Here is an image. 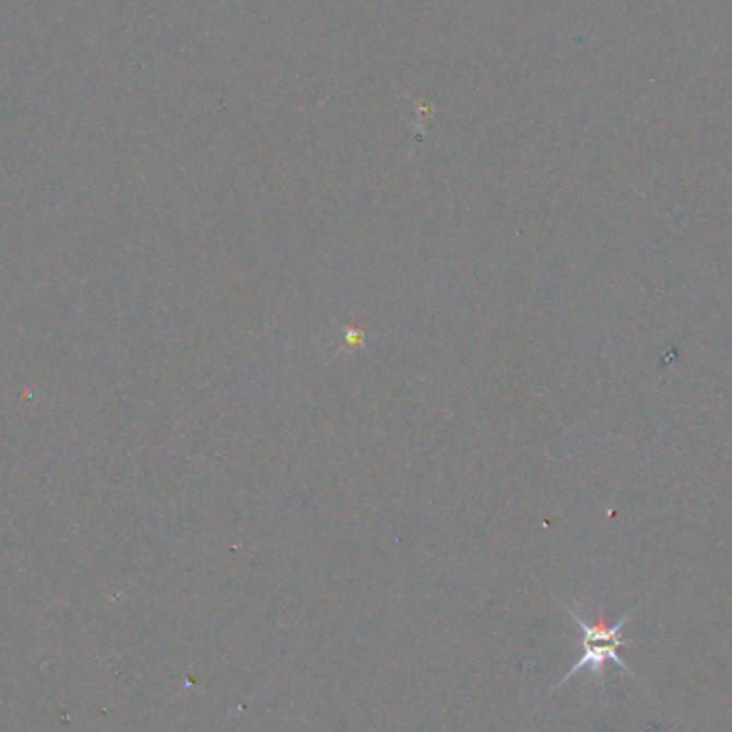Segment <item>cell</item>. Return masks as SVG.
I'll return each mask as SVG.
<instances>
[{
	"mask_svg": "<svg viewBox=\"0 0 732 732\" xmlns=\"http://www.w3.org/2000/svg\"><path fill=\"white\" fill-rule=\"evenodd\" d=\"M562 606L566 609V613L570 615V619H572L576 626L580 628V631H582V656L578 658V662H576L575 666L564 675V680L559 681L553 689H559L564 683H568V681L572 680L575 675H578L580 671H589L591 675H595L598 681H600L598 685H600V689H602L604 669H606L609 662L617 664L626 675L636 680L634 671L629 669L628 664L624 662V658L619 656V649H622V647L631 645V640L624 638V631H622V629H624V626L631 619V615L636 613V609L628 611L617 624L606 626L604 622H598V624H589V622H585V619L580 617V613H578L576 609H572L570 604H564V602H562Z\"/></svg>",
	"mask_w": 732,
	"mask_h": 732,
	"instance_id": "obj_1",
	"label": "cell"
}]
</instances>
